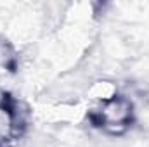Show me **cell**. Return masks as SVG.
Listing matches in <instances>:
<instances>
[{
    "label": "cell",
    "mask_w": 149,
    "mask_h": 147,
    "mask_svg": "<svg viewBox=\"0 0 149 147\" xmlns=\"http://www.w3.org/2000/svg\"><path fill=\"white\" fill-rule=\"evenodd\" d=\"M130 116H132V106L125 99L111 97L108 101H102L101 109L92 116V119L95 125H101L106 130L118 133L127 128V125L130 123Z\"/></svg>",
    "instance_id": "1"
}]
</instances>
